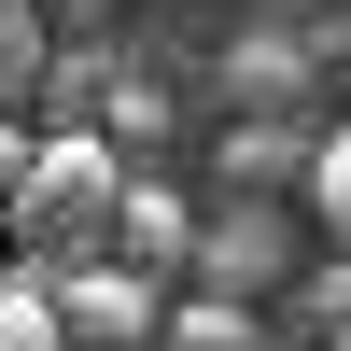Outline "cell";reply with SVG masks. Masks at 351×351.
I'll return each mask as SVG.
<instances>
[{
	"label": "cell",
	"instance_id": "30bf717a",
	"mask_svg": "<svg viewBox=\"0 0 351 351\" xmlns=\"http://www.w3.org/2000/svg\"><path fill=\"white\" fill-rule=\"evenodd\" d=\"M14 169H28V127H14V112H0V197H14Z\"/></svg>",
	"mask_w": 351,
	"mask_h": 351
},
{
	"label": "cell",
	"instance_id": "3957f363",
	"mask_svg": "<svg viewBox=\"0 0 351 351\" xmlns=\"http://www.w3.org/2000/svg\"><path fill=\"white\" fill-rule=\"evenodd\" d=\"M99 253H127L141 281H169L197 253V197L183 183H155V169H127V183H112V225H99Z\"/></svg>",
	"mask_w": 351,
	"mask_h": 351
},
{
	"label": "cell",
	"instance_id": "9c48e42d",
	"mask_svg": "<svg viewBox=\"0 0 351 351\" xmlns=\"http://www.w3.org/2000/svg\"><path fill=\"white\" fill-rule=\"evenodd\" d=\"M295 309H309V324L337 337V324H351V267H309V295H295Z\"/></svg>",
	"mask_w": 351,
	"mask_h": 351
},
{
	"label": "cell",
	"instance_id": "8fae6325",
	"mask_svg": "<svg viewBox=\"0 0 351 351\" xmlns=\"http://www.w3.org/2000/svg\"><path fill=\"white\" fill-rule=\"evenodd\" d=\"M337 351H351V324H337Z\"/></svg>",
	"mask_w": 351,
	"mask_h": 351
},
{
	"label": "cell",
	"instance_id": "7a4b0ae2",
	"mask_svg": "<svg viewBox=\"0 0 351 351\" xmlns=\"http://www.w3.org/2000/svg\"><path fill=\"white\" fill-rule=\"evenodd\" d=\"M43 309H56L71 351H141V337H155V281H141L127 253H56Z\"/></svg>",
	"mask_w": 351,
	"mask_h": 351
},
{
	"label": "cell",
	"instance_id": "52a82bcc",
	"mask_svg": "<svg viewBox=\"0 0 351 351\" xmlns=\"http://www.w3.org/2000/svg\"><path fill=\"white\" fill-rule=\"evenodd\" d=\"M225 84H239L253 112H267V99H295V84H309V43H253V56H239Z\"/></svg>",
	"mask_w": 351,
	"mask_h": 351
},
{
	"label": "cell",
	"instance_id": "ba28073f",
	"mask_svg": "<svg viewBox=\"0 0 351 351\" xmlns=\"http://www.w3.org/2000/svg\"><path fill=\"white\" fill-rule=\"evenodd\" d=\"M0 351H71L56 309H43V281H0Z\"/></svg>",
	"mask_w": 351,
	"mask_h": 351
},
{
	"label": "cell",
	"instance_id": "6da1fadb",
	"mask_svg": "<svg viewBox=\"0 0 351 351\" xmlns=\"http://www.w3.org/2000/svg\"><path fill=\"white\" fill-rule=\"evenodd\" d=\"M112 183H127V155H112L99 127H28V169H14V197H0V225L43 239V253H99Z\"/></svg>",
	"mask_w": 351,
	"mask_h": 351
},
{
	"label": "cell",
	"instance_id": "277c9868",
	"mask_svg": "<svg viewBox=\"0 0 351 351\" xmlns=\"http://www.w3.org/2000/svg\"><path fill=\"white\" fill-rule=\"evenodd\" d=\"M183 267H211V295H239V281H281L295 267V239H281V211H197V253Z\"/></svg>",
	"mask_w": 351,
	"mask_h": 351
},
{
	"label": "cell",
	"instance_id": "8992f818",
	"mask_svg": "<svg viewBox=\"0 0 351 351\" xmlns=\"http://www.w3.org/2000/svg\"><path fill=\"white\" fill-rule=\"evenodd\" d=\"M309 211H324V239H351V112L337 141H309Z\"/></svg>",
	"mask_w": 351,
	"mask_h": 351
},
{
	"label": "cell",
	"instance_id": "5b68a950",
	"mask_svg": "<svg viewBox=\"0 0 351 351\" xmlns=\"http://www.w3.org/2000/svg\"><path fill=\"white\" fill-rule=\"evenodd\" d=\"M155 324L183 337V351H253V309L239 295H183V309H155Z\"/></svg>",
	"mask_w": 351,
	"mask_h": 351
}]
</instances>
